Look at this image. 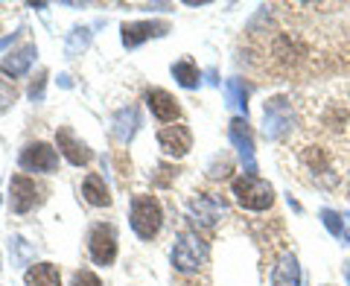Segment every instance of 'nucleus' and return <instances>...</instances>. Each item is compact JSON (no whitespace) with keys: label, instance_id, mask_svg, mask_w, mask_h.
<instances>
[{"label":"nucleus","instance_id":"nucleus-20","mask_svg":"<svg viewBox=\"0 0 350 286\" xmlns=\"http://www.w3.org/2000/svg\"><path fill=\"white\" fill-rule=\"evenodd\" d=\"M225 100H228V105L243 108V112H245V100H248V88H245V82L228 79V82H225Z\"/></svg>","mask_w":350,"mask_h":286},{"label":"nucleus","instance_id":"nucleus-26","mask_svg":"<svg viewBox=\"0 0 350 286\" xmlns=\"http://www.w3.org/2000/svg\"><path fill=\"white\" fill-rule=\"evenodd\" d=\"M345 278H347V283H350V263H345Z\"/></svg>","mask_w":350,"mask_h":286},{"label":"nucleus","instance_id":"nucleus-15","mask_svg":"<svg viewBox=\"0 0 350 286\" xmlns=\"http://www.w3.org/2000/svg\"><path fill=\"white\" fill-rule=\"evenodd\" d=\"M24 281L27 286H62V274L59 266H53V263H36V266L27 269Z\"/></svg>","mask_w":350,"mask_h":286},{"label":"nucleus","instance_id":"nucleus-2","mask_svg":"<svg viewBox=\"0 0 350 286\" xmlns=\"http://www.w3.org/2000/svg\"><path fill=\"white\" fill-rule=\"evenodd\" d=\"M163 222V213H161V205L155 196H146L140 193L131 199V228L140 239H152L161 231Z\"/></svg>","mask_w":350,"mask_h":286},{"label":"nucleus","instance_id":"nucleus-3","mask_svg":"<svg viewBox=\"0 0 350 286\" xmlns=\"http://www.w3.org/2000/svg\"><path fill=\"white\" fill-rule=\"evenodd\" d=\"M207 260V243L199 234H178L172 248V266L178 272H196Z\"/></svg>","mask_w":350,"mask_h":286},{"label":"nucleus","instance_id":"nucleus-6","mask_svg":"<svg viewBox=\"0 0 350 286\" xmlns=\"http://www.w3.org/2000/svg\"><path fill=\"white\" fill-rule=\"evenodd\" d=\"M228 135H231V143L237 146L239 158L245 164V175H254L257 172V164H254V138H251V129L243 117H234L231 120V129H228Z\"/></svg>","mask_w":350,"mask_h":286},{"label":"nucleus","instance_id":"nucleus-8","mask_svg":"<svg viewBox=\"0 0 350 286\" xmlns=\"http://www.w3.org/2000/svg\"><path fill=\"white\" fill-rule=\"evenodd\" d=\"M120 32H123V47L135 50L144 41H149V38L167 36L170 24H163V21H137V24H123V27H120Z\"/></svg>","mask_w":350,"mask_h":286},{"label":"nucleus","instance_id":"nucleus-19","mask_svg":"<svg viewBox=\"0 0 350 286\" xmlns=\"http://www.w3.org/2000/svg\"><path fill=\"white\" fill-rule=\"evenodd\" d=\"M190 211L196 216H202V225H213L216 216H219V205L213 199H207V196H199V199L190 205Z\"/></svg>","mask_w":350,"mask_h":286},{"label":"nucleus","instance_id":"nucleus-5","mask_svg":"<svg viewBox=\"0 0 350 286\" xmlns=\"http://www.w3.org/2000/svg\"><path fill=\"white\" fill-rule=\"evenodd\" d=\"M88 251H91V260L100 263V266H108L117 257V234L111 225H96L88 237Z\"/></svg>","mask_w":350,"mask_h":286},{"label":"nucleus","instance_id":"nucleus-22","mask_svg":"<svg viewBox=\"0 0 350 286\" xmlns=\"http://www.w3.org/2000/svg\"><path fill=\"white\" fill-rule=\"evenodd\" d=\"M321 219H324V225H327V231H330L333 237H342V234H345V222H342V216H338L336 211L324 207V211H321Z\"/></svg>","mask_w":350,"mask_h":286},{"label":"nucleus","instance_id":"nucleus-17","mask_svg":"<svg viewBox=\"0 0 350 286\" xmlns=\"http://www.w3.org/2000/svg\"><path fill=\"white\" fill-rule=\"evenodd\" d=\"M135 131H137V112L135 108H123V112L114 117V138L129 143L135 138Z\"/></svg>","mask_w":350,"mask_h":286},{"label":"nucleus","instance_id":"nucleus-21","mask_svg":"<svg viewBox=\"0 0 350 286\" xmlns=\"http://www.w3.org/2000/svg\"><path fill=\"white\" fill-rule=\"evenodd\" d=\"M88 44H91V29H88V27H76L68 36V47H64V53L73 59V56H79Z\"/></svg>","mask_w":350,"mask_h":286},{"label":"nucleus","instance_id":"nucleus-14","mask_svg":"<svg viewBox=\"0 0 350 286\" xmlns=\"http://www.w3.org/2000/svg\"><path fill=\"white\" fill-rule=\"evenodd\" d=\"M36 56H38L36 44H27V47H21L18 53H9V56L3 59V64H0V70H3L6 76H12V79H15V76H24Z\"/></svg>","mask_w":350,"mask_h":286},{"label":"nucleus","instance_id":"nucleus-10","mask_svg":"<svg viewBox=\"0 0 350 286\" xmlns=\"http://www.w3.org/2000/svg\"><path fill=\"white\" fill-rule=\"evenodd\" d=\"M146 103H149L152 114H155L161 123H172V120H178V114H181L178 100H175L170 91H163V88H152V91H146Z\"/></svg>","mask_w":350,"mask_h":286},{"label":"nucleus","instance_id":"nucleus-11","mask_svg":"<svg viewBox=\"0 0 350 286\" xmlns=\"http://www.w3.org/2000/svg\"><path fill=\"white\" fill-rule=\"evenodd\" d=\"M56 143H59L62 155L68 158V161L73 164V167H85V164L91 161V149H88L82 140H76L70 129H59V135H56Z\"/></svg>","mask_w":350,"mask_h":286},{"label":"nucleus","instance_id":"nucleus-7","mask_svg":"<svg viewBox=\"0 0 350 286\" xmlns=\"http://www.w3.org/2000/svg\"><path fill=\"white\" fill-rule=\"evenodd\" d=\"M21 167L29 172H53L59 167V155L47 143H29V146L21 152Z\"/></svg>","mask_w":350,"mask_h":286},{"label":"nucleus","instance_id":"nucleus-1","mask_svg":"<svg viewBox=\"0 0 350 286\" xmlns=\"http://www.w3.org/2000/svg\"><path fill=\"white\" fill-rule=\"evenodd\" d=\"M231 190H234V199L239 202V207H245V211L262 213L275 205V190H271V184L262 181L260 175H239V179H234Z\"/></svg>","mask_w":350,"mask_h":286},{"label":"nucleus","instance_id":"nucleus-23","mask_svg":"<svg viewBox=\"0 0 350 286\" xmlns=\"http://www.w3.org/2000/svg\"><path fill=\"white\" fill-rule=\"evenodd\" d=\"M70 286H103V283H100V278H96L94 272L82 269V272H76V274H73V283H70Z\"/></svg>","mask_w":350,"mask_h":286},{"label":"nucleus","instance_id":"nucleus-4","mask_svg":"<svg viewBox=\"0 0 350 286\" xmlns=\"http://www.w3.org/2000/svg\"><path fill=\"white\" fill-rule=\"evenodd\" d=\"M292 129V105L286 96H271L266 100V108H262V131L266 138L278 140Z\"/></svg>","mask_w":350,"mask_h":286},{"label":"nucleus","instance_id":"nucleus-9","mask_svg":"<svg viewBox=\"0 0 350 286\" xmlns=\"http://www.w3.org/2000/svg\"><path fill=\"white\" fill-rule=\"evenodd\" d=\"M158 146L170 158H184L193 149V131L187 126H167L158 131Z\"/></svg>","mask_w":350,"mask_h":286},{"label":"nucleus","instance_id":"nucleus-13","mask_svg":"<svg viewBox=\"0 0 350 286\" xmlns=\"http://www.w3.org/2000/svg\"><path fill=\"white\" fill-rule=\"evenodd\" d=\"M271 286H301V266L295 255H283L271 272Z\"/></svg>","mask_w":350,"mask_h":286},{"label":"nucleus","instance_id":"nucleus-18","mask_svg":"<svg viewBox=\"0 0 350 286\" xmlns=\"http://www.w3.org/2000/svg\"><path fill=\"white\" fill-rule=\"evenodd\" d=\"M172 76H175V82H178L181 88H199V82H202V73L190 59L175 62L172 64Z\"/></svg>","mask_w":350,"mask_h":286},{"label":"nucleus","instance_id":"nucleus-25","mask_svg":"<svg viewBox=\"0 0 350 286\" xmlns=\"http://www.w3.org/2000/svg\"><path fill=\"white\" fill-rule=\"evenodd\" d=\"M15 36H18V32H12V36H6V38H0V50H3L6 44H12V41H15Z\"/></svg>","mask_w":350,"mask_h":286},{"label":"nucleus","instance_id":"nucleus-24","mask_svg":"<svg viewBox=\"0 0 350 286\" xmlns=\"http://www.w3.org/2000/svg\"><path fill=\"white\" fill-rule=\"evenodd\" d=\"M9 248H18V257H15V263H24V257L29 255V248L24 246V239H21V237H15L12 243H9Z\"/></svg>","mask_w":350,"mask_h":286},{"label":"nucleus","instance_id":"nucleus-16","mask_svg":"<svg viewBox=\"0 0 350 286\" xmlns=\"http://www.w3.org/2000/svg\"><path fill=\"white\" fill-rule=\"evenodd\" d=\"M82 196H85V202H88V205H94V207H108V205H111L108 187H105V181H103V175H96V172H91V175L85 179V184H82Z\"/></svg>","mask_w":350,"mask_h":286},{"label":"nucleus","instance_id":"nucleus-12","mask_svg":"<svg viewBox=\"0 0 350 286\" xmlns=\"http://www.w3.org/2000/svg\"><path fill=\"white\" fill-rule=\"evenodd\" d=\"M9 190H12V211L15 213H27L32 205H36V181L27 179V175H12V184H9Z\"/></svg>","mask_w":350,"mask_h":286},{"label":"nucleus","instance_id":"nucleus-27","mask_svg":"<svg viewBox=\"0 0 350 286\" xmlns=\"http://www.w3.org/2000/svg\"><path fill=\"white\" fill-rule=\"evenodd\" d=\"M347 196H350V184H347Z\"/></svg>","mask_w":350,"mask_h":286}]
</instances>
